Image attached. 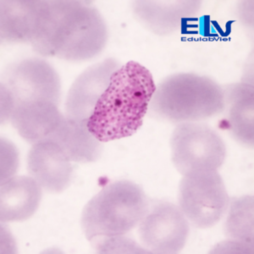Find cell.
Returning a JSON list of instances; mask_svg holds the SVG:
<instances>
[{
  "mask_svg": "<svg viewBox=\"0 0 254 254\" xmlns=\"http://www.w3.org/2000/svg\"><path fill=\"white\" fill-rule=\"evenodd\" d=\"M108 40L107 23L91 2L48 0L40 32L32 47L44 57L78 63L100 55Z\"/></svg>",
  "mask_w": 254,
  "mask_h": 254,
  "instance_id": "cell-1",
  "label": "cell"
},
{
  "mask_svg": "<svg viewBox=\"0 0 254 254\" xmlns=\"http://www.w3.org/2000/svg\"><path fill=\"white\" fill-rule=\"evenodd\" d=\"M156 89L150 70L129 61L120 67L95 108L87 126L100 142L132 136L141 128Z\"/></svg>",
  "mask_w": 254,
  "mask_h": 254,
  "instance_id": "cell-2",
  "label": "cell"
},
{
  "mask_svg": "<svg viewBox=\"0 0 254 254\" xmlns=\"http://www.w3.org/2000/svg\"><path fill=\"white\" fill-rule=\"evenodd\" d=\"M224 110V88L207 75L195 73L168 75L156 86L148 108L154 118L174 124L201 122Z\"/></svg>",
  "mask_w": 254,
  "mask_h": 254,
  "instance_id": "cell-3",
  "label": "cell"
},
{
  "mask_svg": "<svg viewBox=\"0 0 254 254\" xmlns=\"http://www.w3.org/2000/svg\"><path fill=\"white\" fill-rule=\"evenodd\" d=\"M140 186L127 180L110 182L84 207L81 225L88 241L125 236L138 226L149 208Z\"/></svg>",
  "mask_w": 254,
  "mask_h": 254,
  "instance_id": "cell-4",
  "label": "cell"
},
{
  "mask_svg": "<svg viewBox=\"0 0 254 254\" xmlns=\"http://www.w3.org/2000/svg\"><path fill=\"white\" fill-rule=\"evenodd\" d=\"M171 159L182 176L202 171H219L226 158L222 137L208 125H177L171 138Z\"/></svg>",
  "mask_w": 254,
  "mask_h": 254,
  "instance_id": "cell-5",
  "label": "cell"
},
{
  "mask_svg": "<svg viewBox=\"0 0 254 254\" xmlns=\"http://www.w3.org/2000/svg\"><path fill=\"white\" fill-rule=\"evenodd\" d=\"M178 202L194 227L210 229L222 220L231 198L219 171H202L182 176Z\"/></svg>",
  "mask_w": 254,
  "mask_h": 254,
  "instance_id": "cell-6",
  "label": "cell"
},
{
  "mask_svg": "<svg viewBox=\"0 0 254 254\" xmlns=\"http://www.w3.org/2000/svg\"><path fill=\"white\" fill-rule=\"evenodd\" d=\"M189 221L179 206L159 201L149 206L138 225L139 240L147 253L177 254L186 246Z\"/></svg>",
  "mask_w": 254,
  "mask_h": 254,
  "instance_id": "cell-7",
  "label": "cell"
},
{
  "mask_svg": "<svg viewBox=\"0 0 254 254\" xmlns=\"http://www.w3.org/2000/svg\"><path fill=\"white\" fill-rule=\"evenodd\" d=\"M3 85L16 104L32 101L61 103V81L56 69L43 59L29 58L13 64L5 73Z\"/></svg>",
  "mask_w": 254,
  "mask_h": 254,
  "instance_id": "cell-8",
  "label": "cell"
},
{
  "mask_svg": "<svg viewBox=\"0 0 254 254\" xmlns=\"http://www.w3.org/2000/svg\"><path fill=\"white\" fill-rule=\"evenodd\" d=\"M120 67L118 61L109 58L85 69L75 79L67 94L65 116L87 124L111 76Z\"/></svg>",
  "mask_w": 254,
  "mask_h": 254,
  "instance_id": "cell-9",
  "label": "cell"
},
{
  "mask_svg": "<svg viewBox=\"0 0 254 254\" xmlns=\"http://www.w3.org/2000/svg\"><path fill=\"white\" fill-rule=\"evenodd\" d=\"M48 0H1L0 38L2 44H32L38 38Z\"/></svg>",
  "mask_w": 254,
  "mask_h": 254,
  "instance_id": "cell-10",
  "label": "cell"
},
{
  "mask_svg": "<svg viewBox=\"0 0 254 254\" xmlns=\"http://www.w3.org/2000/svg\"><path fill=\"white\" fill-rule=\"evenodd\" d=\"M27 170L42 189L50 193H61L72 181V162L53 142L32 145L27 155Z\"/></svg>",
  "mask_w": 254,
  "mask_h": 254,
  "instance_id": "cell-11",
  "label": "cell"
},
{
  "mask_svg": "<svg viewBox=\"0 0 254 254\" xmlns=\"http://www.w3.org/2000/svg\"><path fill=\"white\" fill-rule=\"evenodd\" d=\"M201 1H134L133 16L145 29L158 36H169L181 28L182 21L199 13Z\"/></svg>",
  "mask_w": 254,
  "mask_h": 254,
  "instance_id": "cell-12",
  "label": "cell"
},
{
  "mask_svg": "<svg viewBox=\"0 0 254 254\" xmlns=\"http://www.w3.org/2000/svg\"><path fill=\"white\" fill-rule=\"evenodd\" d=\"M64 117L52 102H26L16 104L10 122L26 142L34 145L50 141Z\"/></svg>",
  "mask_w": 254,
  "mask_h": 254,
  "instance_id": "cell-13",
  "label": "cell"
},
{
  "mask_svg": "<svg viewBox=\"0 0 254 254\" xmlns=\"http://www.w3.org/2000/svg\"><path fill=\"white\" fill-rule=\"evenodd\" d=\"M43 189L31 176H15L1 183L0 220L2 222H22L38 210Z\"/></svg>",
  "mask_w": 254,
  "mask_h": 254,
  "instance_id": "cell-14",
  "label": "cell"
},
{
  "mask_svg": "<svg viewBox=\"0 0 254 254\" xmlns=\"http://www.w3.org/2000/svg\"><path fill=\"white\" fill-rule=\"evenodd\" d=\"M226 125L240 144L253 148L254 141V86L249 82L229 85L224 88Z\"/></svg>",
  "mask_w": 254,
  "mask_h": 254,
  "instance_id": "cell-15",
  "label": "cell"
},
{
  "mask_svg": "<svg viewBox=\"0 0 254 254\" xmlns=\"http://www.w3.org/2000/svg\"><path fill=\"white\" fill-rule=\"evenodd\" d=\"M49 142L58 145L73 163H93L103 153V142L90 132L87 124L75 122L66 116Z\"/></svg>",
  "mask_w": 254,
  "mask_h": 254,
  "instance_id": "cell-16",
  "label": "cell"
},
{
  "mask_svg": "<svg viewBox=\"0 0 254 254\" xmlns=\"http://www.w3.org/2000/svg\"><path fill=\"white\" fill-rule=\"evenodd\" d=\"M225 235L239 249H254V196L233 198L229 206Z\"/></svg>",
  "mask_w": 254,
  "mask_h": 254,
  "instance_id": "cell-17",
  "label": "cell"
},
{
  "mask_svg": "<svg viewBox=\"0 0 254 254\" xmlns=\"http://www.w3.org/2000/svg\"><path fill=\"white\" fill-rule=\"evenodd\" d=\"M125 236L97 237L90 242L93 249L100 254H140L147 253L142 245H139L129 237Z\"/></svg>",
  "mask_w": 254,
  "mask_h": 254,
  "instance_id": "cell-18",
  "label": "cell"
},
{
  "mask_svg": "<svg viewBox=\"0 0 254 254\" xmlns=\"http://www.w3.org/2000/svg\"><path fill=\"white\" fill-rule=\"evenodd\" d=\"M19 165L16 147L13 143L1 139V183L15 176Z\"/></svg>",
  "mask_w": 254,
  "mask_h": 254,
  "instance_id": "cell-19",
  "label": "cell"
},
{
  "mask_svg": "<svg viewBox=\"0 0 254 254\" xmlns=\"http://www.w3.org/2000/svg\"><path fill=\"white\" fill-rule=\"evenodd\" d=\"M16 101L5 85L1 83V123L7 124L11 121L16 107Z\"/></svg>",
  "mask_w": 254,
  "mask_h": 254,
  "instance_id": "cell-20",
  "label": "cell"
}]
</instances>
